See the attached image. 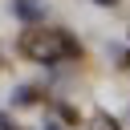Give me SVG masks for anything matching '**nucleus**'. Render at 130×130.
<instances>
[{"mask_svg": "<svg viewBox=\"0 0 130 130\" xmlns=\"http://www.w3.org/2000/svg\"><path fill=\"white\" fill-rule=\"evenodd\" d=\"M20 53L28 61H65L77 53L73 37H65L61 28H28L20 37Z\"/></svg>", "mask_w": 130, "mask_h": 130, "instance_id": "nucleus-1", "label": "nucleus"}, {"mask_svg": "<svg viewBox=\"0 0 130 130\" xmlns=\"http://www.w3.org/2000/svg\"><path fill=\"white\" fill-rule=\"evenodd\" d=\"M93 130H122V126H118L114 118H106V114H98V118H93Z\"/></svg>", "mask_w": 130, "mask_h": 130, "instance_id": "nucleus-2", "label": "nucleus"}, {"mask_svg": "<svg viewBox=\"0 0 130 130\" xmlns=\"http://www.w3.org/2000/svg\"><path fill=\"white\" fill-rule=\"evenodd\" d=\"M98 4H114V0H98Z\"/></svg>", "mask_w": 130, "mask_h": 130, "instance_id": "nucleus-3", "label": "nucleus"}]
</instances>
